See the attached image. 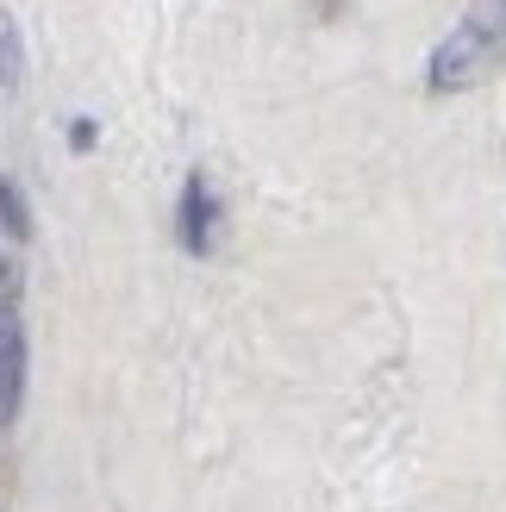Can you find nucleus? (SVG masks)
<instances>
[{"instance_id":"f257e3e1","label":"nucleus","mask_w":506,"mask_h":512,"mask_svg":"<svg viewBox=\"0 0 506 512\" xmlns=\"http://www.w3.org/2000/svg\"><path fill=\"white\" fill-rule=\"evenodd\" d=\"M482 57H488V32H482L475 19H463L457 32H450V38L432 50V63H425V82H432L438 94H457V88H469V82H475Z\"/></svg>"},{"instance_id":"f03ea898","label":"nucleus","mask_w":506,"mask_h":512,"mask_svg":"<svg viewBox=\"0 0 506 512\" xmlns=\"http://www.w3.org/2000/svg\"><path fill=\"white\" fill-rule=\"evenodd\" d=\"M25 400V325L13 306H0V425L19 419Z\"/></svg>"},{"instance_id":"7ed1b4c3","label":"nucleus","mask_w":506,"mask_h":512,"mask_svg":"<svg viewBox=\"0 0 506 512\" xmlns=\"http://www.w3.org/2000/svg\"><path fill=\"white\" fill-rule=\"evenodd\" d=\"M213 219H219V207H213L207 175H188V188H182V244H188L194 256L213 244Z\"/></svg>"},{"instance_id":"20e7f679","label":"nucleus","mask_w":506,"mask_h":512,"mask_svg":"<svg viewBox=\"0 0 506 512\" xmlns=\"http://www.w3.org/2000/svg\"><path fill=\"white\" fill-rule=\"evenodd\" d=\"M19 69H25V44H19L13 13L0 7V88H19Z\"/></svg>"},{"instance_id":"39448f33","label":"nucleus","mask_w":506,"mask_h":512,"mask_svg":"<svg viewBox=\"0 0 506 512\" xmlns=\"http://www.w3.org/2000/svg\"><path fill=\"white\" fill-rule=\"evenodd\" d=\"M0 219H7L13 232L25 238V207H19V194H13V188H0Z\"/></svg>"},{"instance_id":"423d86ee","label":"nucleus","mask_w":506,"mask_h":512,"mask_svg":"<svg viewBox=\"0 0 506 512\" xmlns=\"http://www.w3.org/2000/svg\"><path fill=\"white\" fill-rule=\"evenodd\" d=\"M13 288H19V269H13V256H7V250H0V306H7V300H13Z\"/></svg>"}]
</instances>
